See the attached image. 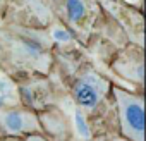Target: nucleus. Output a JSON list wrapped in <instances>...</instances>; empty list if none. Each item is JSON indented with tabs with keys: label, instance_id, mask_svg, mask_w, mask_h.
Wrapping results in <instances>:
<instances>
[{
	"label": "nucleus",
	"instance_id": "f257e3e1",
	"mask_svg": "<svg viewBox=\"0 0 146 141\" xmlns=\"http://www.w3.org/2000/svg\"><path fill=\"white\" fill-rule=\"evenodd\" d=\"M28 35L24 28L0 29V69L12 76L46 74L52 65L50 45L43 38Z\"/></svg>",
	"mask_w": 146,
	"mask_h": 141
},
{
	"label": "nucleus",
	"instance_id": "f03ea898",
	"mask_svg": "<svg viewBox=\"0 0 146 141\" xmlns=\"http://www.w3.org/2000/svg\"><path fill=\"white\" fill-rule=\"evenodd\" d=\"M112 96L119 117L120 138L127 141H144V100L139 93H129L112 86Z\"/></svg>",
	"mask_w": 146,
	"mask_h": 141
},
{
	"label": "nucleus",
	"instance_id": "7ed1b4c3",
	"mask_svg": "<svg viewBox=\"0 0 146 141\" xmlns=\"http://www.w3.org/2000/svg\"><path fill=\"white\" fill-rule=\"evenodd\" d=\"M5 19L11 26L38 31L53 23V9L45 0H5Z\"/></svg>",
	"mask_w": 146,
	"mask_h": 141
},
{
	"label": "nucleus",
	"instance_id": "20e7f679",
	"mask_svg": "<svg viewBox=\"0 0 146 141\" xmlns=\"http://www.w3.org/2000/svg\"><path fill=\"white\" fill-rule=\"evenodd\" d=\"M110 90H112V84L108 79L100 76L93 69H86L76 78L70 93L74 102L78 103L79 110L95 112L102 105V102L105 100Z\"/></svg>",
	"mask_w": 146,
	"mask_h": 141
},
{
	"label": "nucleus",
	"instance_id": "39448f33",
	"mask_svg": "<svg viewBox=\"0 0 146 141\" xmlns=\"http://www.w3.org/2000/svg\"><path fill=\"white\" fill-rule=\"evenodd\" d=\"M0 129H2V132L12 138L35 134L41 131L36 112L28 110V108L0 110Z\"/></svg>",
	"mask_w": 146,
	"mask_h": 141
},
{
	"label": "nucleus",
	"instance_id": "423d86ee",
	"mask_svg": "<svg viewBox=\"0 0 146 141\" xmlns=\"http://www.w3.org/2000/svg\"><path fill=\"white\" fill-rule=\"evenodd\" d=\"M112 69L124 79L143 84L144 79V67H143V52L136 47H129L120 52L119 57L112 62Z\"/></svg>",
	"mask_w": 146,
	"mask_h": 141
},
{
	"label": "nucleus",
	"instance_id": "0eeeda50",
	"mask_svg": "<svg viewBox=\"0 0 146 141\" xmlns=\"http://www.w3.org/2000/svg\"><path fill=\"white\" fill-rule=\"evenodd\" d=\"M50 95V84L46 79L43 78H35L29 83L19 84L17 86V98H21L24 108L28 110H45L46 103V96Z\"/></svg>",
	"mask_w": 146,
	"mask_h": 141
},
{
	"label": "nucleus",
	"instance_id": "6e6552de",
	"mask_svg": "<svg viewBox=\"0 0 146 141\" xmlns=\"http://www.w3.org/2000/svg\"><path fill=\"white\" fill-rule=\"evenodd\" d=\"M62 7L67 19V28H83L91 23L93 16L98 11L96 0H62Z\"/></svg>",
	"mask_w": 146,
	"mask_h": 141
},
{
	"label": "nucleus",
	"instance_id": "1a4fd4ad",
	"mask_svg": "<svg viewBox=\"0 0 146 141\" xmlns=\"http://www.w3.org/2000/svg\"><path fill=\"white\" fill-rule=\"evenodd\" d=\"M38 115V122L41 131H45L52 139L58 141V139H65L70 132V126L64 115V112H60L55 107H48L41 112H36Z\"/></svg>",
	"mask_w": 146,
	"mask_h": 141
},
{
	"label": "nucleus",
	"instance_id": "9d476101",
	"mask_svg": "<svg viewBox=\"0 0 146 141\" xmlns=\"http://www.w3.org/2000/svg\"><path fill=\"white\" fill-rule=\"evenodd\" d=\"M0 96L5 102L7 100H17V90L14 88L12 81L9 78H0Z\"/></svg>",
	"mask_w": 146,
	"mask_h": 141
},
{
	"label": "nucleus",
	"instance_id": "9b49d317",
	"mask_svg": "<svg viewBox=\"0 0 146 141\" xmlns=\"http://www.w3.org/2000/svg\"><path fill=\"white\" fill-rule=\"evenodd\" d=\"M74 122H76L78 132H79L83 138H90V136H91V131H90V126H88V122H86V117H84V114H83L79 108L74 110Z\"/></svg>",
	"mask_w": 146,
	"mask_h": 141
},
{
	"label": "nucleus",
	"instance_id": "f8f14e48",
	"mask_svg": "<svg viewBox=\"0 0 146 141\" xmlns=\"http://www.w3.org/2000/svg\"><path fill=\"white\" fill-rule=\"evenodd\" d=\"M50 36L55 40V41H60V43H69L72 38V33L69 31V28H62V26H55L50 33Z\"/></svg>",
	"mask_w": 146,
	"mask_h": 141
},
{
	"label": "nucleus",
	"instance_id": "ddd939ff",
	"mask_svg": "<svg viewBox=\"0 0 146 141\" xmlns=\"http://www.w3.org/2000/svg\"><path fill=\"white\" fill-rule=\"evenodd\" d=\"M23 141H50V139H46V138L41 136L40 132H35V134H26V136H23Z\"/></svg>",
	"mask_w": 146,
	"mask_h": 141
},
{
	"label": "nucleus",
	"instance_id": "4468645a",
	"mask_svg": "<svg viewBox=\"0 0 146 141\" xmlns=\"http://www.w3.org/2000/svg\"><path fill=\"white\" fill-rule=\"evenodd\" d=\"M107 141H127V139H124L120 136H110V138H107Z\"/></svg>",
	"mask_w": 146,
	"mask_h": 141
},
{
	"label": "nucleus",
	"instance_id": "2eb2a0df",
	"mask_svg": "<svg viewBox=\"0 0 146 141\" xmlns=\"http://www.w3.org/2000/svg\"><path fill=\"white\" fill-rule=\"evenodd\" d=\"M4 105H5V100H4L2 96H0V110H2V108H4Z\"/></svg>",
	"mask_w": 146,
	"mask_h": 141
},
{
	"label": "nucleus",
	"instance_id": "dca6fc26",
	"mask_svg": "<svg viewBox=\"0 0 146 141\" xmlns=\"http://www.w3.org/2000/svg\"><path fill=\"white\" fill-rule=\"evenodd\" d=\"M4 5H5V0H0V9H4Z\"/></svg>",
	"mask_w": 146,
	"mask_h": 141
},
{
	"label": "nucleus",
	"instance_id": "f3484780",
	"mask_svg": "<svg viewBox=\"0 0 146 141\" xmlns=\"http://www.w3.org/2000/svg\"><path fill=\"white\" fill-rule=\"evenodd\" d=\"M95 141H107V138H96Z\"/></svg>",
	"mask_w": 146,
	"mask_h": 141
},
{
	"label": "nucleus",
	"instance_id": "a211bd4d",
	"mask_svg": "<svg viewBox=\"0 0 146 141\" xmlns=\"http://www.w3.org/2000/svg\"><path fill=\"white\" fill-rule=\"evenodd\" d=\"M0 132H2V129H0Z\"/></svg>",
	"mask_w": 146,
	"mask_h": 141
}]
</instances>
